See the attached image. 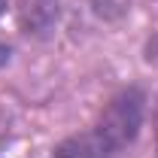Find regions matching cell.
<instances>
[{
	"label": "cell",
	"mask_w": 158,
	"mask_h": 158,
	"mask_svg": "<svg viewBox=\"0 0 158 158\" xmlns=\"http://www.w3.org/2000/svg\"><path fill=\"white\" fill-rule=\"evenodd\" d=\"M113 155H116V149L94 128H88L82 134H73V137L61 140L55 146V158H113Z\"/></svg>",
	"instance_id": "2"
},
{
	"label": "cell",
	"mask_w": 158,
	"mask_h": 158,
	"mask_svg": "<svg viewBox=\"0 0 158 158\" xmlns=\"http://www.w3.org/2000/svg\"><path fill=\"white\" fill-rule=\"evenodd\" d=\"M6 61H9V46H3V43H0V67H3Z\"/></svg>",
	"instance_id": "4"
},
{
	"label": "cell",
	"mask_w": 158,
	"mask_h": 158,
	"mask_svg": "<svg viewBox=\"0 0 158 158\" xmlns=\"http://www.w3.org/2000/svg\"><path fill=\"white\" fill-rule=\"evenodd\" d=\"M155 149H158V113H155Z\"/></svg>",
	"instance_id": "5"
},
{
	"label": "cell",
	"mask_w": 158,
	"mask_h": 158,
	"mask_svg": "<svg viewBox=\"0 0 158 158\" xmlns=\"http://www.w3.org/2000/svg\"><path fill=\"white\" fill-rule=\"evenodd\" d=\"M146 58L152 61V64H158V34L146 43Z\"/></svg>",
	"instance_id": "3"
},
{
	"label": "cell",
	"mask_w": 158,
	"mask_h": 158,
	"mask_svg": "<svg viewBox=\"0 0 158 158\" xmlns=\"http://www.w3.org/2000/svg\"><path fill=\"white\" fill-rule=\"evenodd\" d=\"M140 125H143V94L137 88H125L106 103V110L100 113L94 131L118 152L122 146H128L137 137Z\"/></svg>",
	"instance_id": "1"
},
{
	"label": "cell",
	"mask_w": 158,
	"mask_h": 158,
	"mask_svg": "<svg viewBox=\"0 0 158 158\" xmlns=\"http://www.w3.org/2000/svg\"><path fill=\"white\" fill-rule=\"evenodd\" d=\"M3 9H6V0H0V12H3Z\"/></svg>",
	"instance_id": "6"
}]
</instances>
